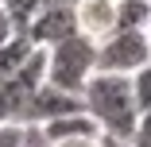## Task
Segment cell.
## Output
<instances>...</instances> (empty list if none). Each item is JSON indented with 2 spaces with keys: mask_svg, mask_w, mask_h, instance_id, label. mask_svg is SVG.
<instances>
[{
  "mask_svg": "<svg viewBox=\"0 0 151 147\" xmlns=\"http://www.w3.org/2000/svg\"><path fill=\"white\" fill-rule=\"evenodd\" d=\"M27 124H0V147H23Z\"/></svg>",
  "mask_w": 151,
  "mask_h": 147,
  "instance_id": "8fae6325",
  "label": "cell"
},
{
  "mask_svg": "<svg viewBox=\"0 0 151 147\" xmlns=\"http://www.w3.org/2000/svg\"><path fill=\"white\" fill-rule=\"evenodd\" d=\"M74 19H78V35H85L89 43H101L116 31V4H109V0H81L74 8Z\"/></svg>",
  "mask_w": 151,
  "mask_h": 147,
  "instance_id": "8992f818",
  "label": "cell"
},
{
  "mask_svg": "<svg viewBox=\"0 0 151 147\" xmlns=\"http://www.w3.org/2000/svg\"><path fill=\"white\" fill-rule=\"evenodd\" d=\"M23 35L31 39L35 47H54L70 35H78V19H74V8H62V4H43L31 19H27Z\"/></svg>",
  "mask_w": 151,
  "mask_h": 147,
  "instance_id": "277c9868",
  "label": "cell"
},
{
  "mask_svg": "<svg viewBox=\"0 0 151 147\" xmlns=\"http://www.w3.org/2000/svg\"><path fill=\"white\" fill-rule=\"evenodd\" d=\"M128 81H132L136 108H139V112H151V62H147V66H139L136 74H128Z\"/></svg>",
  "mask_w": 151,
  "mask_h": 147,
  "instance_id": "9c48e42d",
  "label": "cell"
},
{
  "mask_svg": "<svg viewBox=\"0 0 151 147\" xmlns=\"http://www.w3.org/2000/svg\"><path fill=\"white\" fill-rule=\"evenodd\" d=\"M70 112H85V101L81 93H66V89H58V85L43 81L31 105H27V120L23 124H47V120H58V116H70Z\"/></svg>",
  "mask_w": 151,
  "mask_h": 147,
  "instance_id": "5b68a950",
  "label": "cell"
},
{
  "mask_svg": "<svg viewBox=\"0 0 151 147\" xmlns=\"http://www.w3.org/2000/svg\"><path fill=\"white\" fill-rule=\"evenodd\" d=\"M97 74V43L85 35H70L62 43L47 47V81L66 93H81L85 81Z\"/></svg>",
  "mask_w": 151,
  "mask_h": 147,
  "instance_id": "7a4b0ae2",
  "label": "cell"
},
{
  "mask_svg": "<svg viewBox=\"0 0 151 147\" xmlns=\"http://www.w3.org/2000/svg\"><path fill=\"white\" fill-rule=\"evenodd\" d=\"M31 50H35V43L27 39L23 31H19V35H12L4 47H0V81H8V77L27 62V54H31Z\"/></svg>",
  "mask_w": 151,
  "mask_h": 147,
  "instance_id": "52a82bcc",
  "label": "cell"
},
{
  "mask_svg": "<svg viewBox=\"0 0 151 147\" xmlns=\"http://www.w3.org/2000/svg\"><path fill=\"white\" fill-rule=\"evenodd\" d=\"M101 147H132L128 139H109V136H101Z\"/></svg>",
  "mask_w": 151,
  "mask_h": 147,
  "instance_id": "9a60e30c",
  "label": "cell"
},
{
  "mask_svg": "<svg viewBox=\"0 0 151 147\" xmlns=\"http://www.w3.org/2000/svg\"><path fill=\"white\" fill-rule=\"evenodd\" d=\"M147 47H151V23H147Z\"/></svg>",
  "mask_w": 151,
  "mask_h": 147,
  "instance_id": "e0dca14e",
  "label": "cell"
},
{
  "mask_svg": "<svg viewBox=\"0 0 151 147\" xmlns=\"http://www.w3.org/2000/svg\"><path fill=\"white\" fill-rule=\"evenodd\" d=\"M109 4H116V0H109Z\"/></svg>",
  "mask_w": 151,
  "mask_h": 147,
  "instance_id": "ac0fdd59",
  "label": "cell"
},
{
  "mask_svg": "<svg viewBox=\"0 0 151 147\" xmlns=\"http://www.w3.org/2000/svg\"><path fill=\"white\" fill-rule=\"evenodd\" d=\"M47 147H101V136H66V139H50Z\"/></svg>",
  "mask_w": 151,
  "mask_h": 147,
  "instance_id": "4fadbf2b",
  "label": "cell"
},
{
  "mask_svg": "<svg viewBox=\"0 0 151 147\" xmlns=\"http://www.w3.org/2000/svg\"><path fill=\"white\" fill-rule=\"evenodd\" d=\"M151 0H116V27L120 31H147Z\"/></svg>",
  "mask_w": 151,
  "mask_h": 147,
  "instance_id": "ba28073f",
  "label": "cell"
},
{
  "mask_svg": "<svg viewBox=\"0 0 151 147\" xmlns=\"http://www.w3.org/2000/svg\"><path fill=\"white\" fill-rule=\"evenodd\" d=\"M43 4H47V0H0V8L12 16V23L19 27V31L27 27V19H31V16L43 8Z\"/></svg>",
  "mask_w": 151,
  "mask_h": 147,
  "instance_id": "30bf717a",
  "label": "cell"
},
{
  "mask_svg": "<svg viewBox=\"0 0 151 147\" xmlns=\"http://www.w3.org/2000/svg\"><path fill=\"white\" fill-rule=\"evenodd\" d=\"M47 4H62V8H78L81 0H47Z\"/></svg>",
  "mask_w": 151,
  "mask_h": 147,
  "instance_id": "2e32d148",
  "label": "cell"
},
{
  "mask_svg": "<svg viewBox=\"0 0 151 147\" xmlns=\"http://www.w3.org/2000/svg\"><path fill=\"white\" fill-rule=\"evenodd\" d=\"M151 62L147 31H116L97 43V70L101 74H136L139 66Z\"/></svg>",
  "mask_w": 151,
  "mask_h": 147,
  "instance_id": "3957f363",
  "label": "cell"
},
{
  "mask_svg": "<svg viewBox=\"0 0 151 147\" xmlns=\"http://www.w3.org/2000/svg\"><path fill=\"white\" fill-rule=\"evenodd\" d=\"M132 147H151V112H139V120H136V132L128 139Z\"/></svg>",
  "mask_w": 151,
  "mask_h": 147,
  "instance_id": "7c38bea8",
  "label": "cell"
},
{
  "mask_svg": "<svg viewBox=\"0 0 151 147\" xmlns=\"http://www.w3.org/2000/svg\"><path fill=\"white\" fill-rule=\"evenodd\" d=\"M81 101H85V112L97 120L101 136H109V139H132L139 108H136V97H132L128 74H101L97 70L85 81Z\"/></svg>",
  "mask_w": 151,
  "mask_h": 147,
  "instance_id": "6da1fadb",
  "label": "cell"
},
{
  "mask_svg": "<svg viewBox=\"0 0 151 147\" xmlns=\"http://www.w3.org/2000/svg\"><path fill=\"white\" fill-rule=\"evenodd\" d=\"M12 35H19V27L12 23V16H8L4 8H0V47H4V43H8Z\"/></svg>",
  "mask_w": 151,
  "mask_h": 147,
  "instance_id": "5bb4252c",
  "label": "cell"
}]
</instances>
